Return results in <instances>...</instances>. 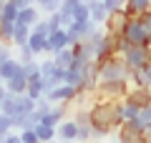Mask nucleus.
<instances>
[{"mask_svg":"<svg viewBox=\"0 0 151 143\" xmlns=\"http://www.w3.org/2000/svg\"><path fill=\"white\" fill-rule=\"evenodd\" d=\"M35 3H38V0H25V5H35Z\"/></svg>","mask_w":151,"mask_h":143,"instance_id":"42","label":"nucleus"},{"mask_svg":"<svg viewBox=\"0 0 151 143\" xmlns=\"http://www.w3.org/2000/svg\"><path fill=\"white\" fill-rule=\"evenodd\" d=\"M96 65H98L101 80H116V78H126L129 80V65H126L124 55H119V53L108 55L106 60H96Z\"/></svg>","mask_w":151,"mask_h":143,"instance_id":"2","label":"nucleus"},{"mask_svg":"<svg viewBox=\"0 0 151 143\" xmlns=\"http://www.w3.org/2000/svg\"><path fill=\"white\" fill-rule=\"evenodd\" d=\"M0 143H5V136H3V133H0Z\"/></svg>","mask_w":151,"mask_h":143,"instance_id":"43","label":"nucleus"},{"mask_svg":"<svg viewBox=\"0 0 151 143\" xmlns=\"http://www.w3.org/2000/svg\"><path fill=\"white\" fill-rule=\"evenodd\" d=\"M53 60H55V65H60V68H68L70 63L76 60V53H73V48H63V50H58V53L53 55Z\"/></svg>","mask_w":151,"mask_h":143,"instance_id":"21","label":"nucleus"},{"mask_svg":"<svg viewBox=\"0 0 151 143\" xmlns=\"http://www.w3.org/2000/svg\"><path fill=\"white\" fill-rule=\"evenodd\" d=\"M119 143H149V138H146V133L131 128L129 123H121L119 126Z\"/></svg>","mask_w":151,"mask_h":143,"instance_id":"10","label":"nucleus"},{"mask_svg":"<svg viewBox=\"0 0 151 143\" xmlns=\"http://www.w3.org/2000/svg\"><path fill=\"white\" fill-rule=\"evenodd\" d=\"M40 15H43V13L38 10V5H23L20 10H18V20L25 23V25H30V28L38 23V18H40Z\"/></svg>","mask_w":151,"mask_h":143,"instance_id":"15","label":"nucleus"},{"mask_svg":"<svg viewBox=\"0 0 151 143\" xmlns=\"http://www.w3.org/2000/svg\"><path fill=\"white\" fill-rule=\"evenodd\" d=\"M91 128H119L124 123V116H121V101H103L98 98L91 108Z\"/></svg>","mask_w":151,"mask_h":143,"instance_id":"1","label":"nucleus"},{"mask_svg":"<svg viewBox=\"0 0 151 143\" xmlns=\"http://www.w3.org/2000/svg\"><path fill=\"white\" fill-rule=\"evenodd\" d=\"M91 141H93V131H91V126H78L76 143H91Z\"/></svg>","mask_w":151,"mask_h":143,"instance_id":"27","label":"nucleus"},{"mask_svg":"<svg viewBox=\"0 0 151 143\" xmlns=\"http://www.w3.org/2000/svg\"><path fill=\"white\" fill-rule=\"evenodd\" d=\"M48 25H50V33L53 30H58V28H63V20H60V13L58 10H53V13H48Z\"/></svg>","mask_w":151,"mask_h":143,"instance_id":"33","label":"nucleus"},{"mask_svg":"<svg viewBox=\"0 0 151 143\" xmlns=\"http://www.w3.org/2000/svg\"><path fill=\"white\" fill-rule=\"evenodd\" d=\"M23 70V63L18 58H8V60H3V63H0V80H8V78H13V75L15 73H20Z\"/></svg>","mask_w":151,"mask_h":143,"instance_id":"14","label":"nucleus"},{"mask_svg":"<svg viewBox=\"0 0 151 143\" xmlns=\"http://www.w3.org/2000/svg\"><path fill=\"white\" fill-rule=\"evenodd\" d=\"M28 38H30V25H25V23L15 20V28H13V45H25Z\"/></svg>","mask_w":151,"mask_h":143,"instance_id":"17","label":"nucleus"},{"mask_svg":"<svg viewBox=\"0 0 151 143\" xmlns=\"http://www.w3.org/2000/svg\"><path fill=\"white\" fill-rule=\"evenodd\" d=\"M45 45H48V35H40V33H33V30H30L28 48L35 53V58H38V55H45Z\"/></svg>","mask_w":151,"mask_h":143,"instance_id":"16","label":"nucleus"},{"mask_svg":"<svg viewBox=\"0 0 151 143\" xmlns=\"http://www.w3.org/2000/svg\"><path fill=\"white\" fill-rule=\"evenodd\" d=\"M146 10H151V0H126L124 3V13L129 18H136Z\"/></svg>","mask_w":151,"mask_h":143,"instance_id":"12","label":"nucleus"},{"mask_svg":"<svg viewBox=\"0 0 151 143\" xmlns=\"http://www.w3.org/2000/svg\"><path fill=\"white\" fill-rule=\"evenodd\" d=\"M149 53H151V45H149Z\"/></svg>","mask_w":151,"mask_h":143,"instance_id":"46","label":"nucleus"},{"mask_svg":"<svg viewBox=\"0 0 151 143\" xmlns=\"http://www.w3.org/2000/svg\"><path fill=\"white\" fill-rule=\"evenodd\" d=\"M20 133V141L23 143H40V138H38V133H35V128H23V131H18Z\"/></svg>","mask_w":151,"mask_h":143,"instance_id":"28","label":"nucleus"},{"mask_svg":"<svg viewBox=\"0 0 151 143\" xmlns=\"http://www.w3.org/2000/svg\"><path fill=\"white\" fill-rule=\"evenodd\" d=\"M10 131H13V118L5 116V113H0V133H3V136H8Z\"/></svg>","mask_w":151,"mask_h":143,"instance_id":"35","label":"nucleus"},{"mask_svg":"<svg viewBox=\"0 0 151 143\" xmlns=\"http://www.w3.org/2000/svg\"><path fill=\"white\" fill-rule=\"evenodd\" d=\"M45 143H55V141H45Z\"/></svg>","mask_w":151,"mask_h":143,"instance_id":"45","label":"nucleus"},{"mask_svg":"<svg viewBox=\"0 0 151 143\" xmlns=\"http://www.w3.org/2000/svg\"><path fill=\"white\" fill-rule=\"evenodd\" d=\"M131 83L126 78H116V80H98V88L93 95L103 98V101H124L129 93Z\"/></svg>","mask_w":151,"mask_h":143,"instance_id":"3","label":"nucleus"},{"mask_svg":"<svg viewBox=\"0 0 151 143\" xmlns=\"http://www.w3.org/2000/svg\"><path fill=\"white\" fill-rule=\"evenodd\" d=\"M3 3H5V0H0V8H3Z\"/></svg>","mask_w":151,"mask_h":143,"instance_id":"44","label":"nucleus"},{"mask_svg":"<svg viewBox=\"0 0 151 143\" xmlns=\"http://www.w3.org/2000/svg\"><path fill=\"white\" fill-rule=\"evenodd\" d=\"M144 75H146V83L151 85V60H149V65L144 68Z\"/></svg>","mask_w":151,"mask_h":143,"instance_id":"40","label":"nucleus"},{"mask_svg":"<svg viewBox=\"0 0 151 143\" xmlns=\"http://www.w3.org/2000/svg\"><path fill=\"white\" fill-rule=\"evenodd\" d=\"M0 113H5V116H10V118L18 113V103H15V95L13 93H8L5 98L0 101Z\"/></svg>","mask_w":151,"mask_h":143,"instance_id":"22","label":"nucleus"},{"mask_svg":"<svg viewBox=\"0 0 151 143\" xmlns=\"http://www.w3.org/2000/svg\"><path fill=\"white\" fill-rule=\"evenodd\" d=\"M58 141L60 143H76V133H78V123L73 121V118H63V121L58 123Z\"/></svg>","mask_w":151,"mask_h":143,"instance_id":"9","label":"nucleus"},{"mask_svg":"<svg viewBox=\"0 0 151 143\" xmlns=\"http://www.w3.org/2000/svg\"><path fill=\"white\" fill-rule=\"evenodd\" d=\"M33 33H40V35H50V25H48V18H38V23L30 28Z\"/></svg>","mask_w":151,"mask_h":143,"instance_id":"32","label":"nucleus"},{"mask_svg":"<svg viewBox=\"0 0 151 143\" xmlns=\"http://www.w3.org/2000/svg\"><path fill=\"white\" fill-rule=\"evenodd\" d=\"M76 3H81V0H60V5H76Z\"/></svg>","mask_w":151,"mask_h":143,"instance_id":"41","label":"nucleus"},{"mask_svg":"<svg viewBox=\"0 0 151 143\" xmlns=\"http://www.w3.org/2000/svg\"><path fill=\"white\" fill-rule=\"evenodd\" d=\"M70 40H68V33H65V28H58V30H53L48 35V45H45V55H55L58 50H63V48H68Z\"/></svg>","mask_w":151,"mask_h":143,"instance_id":"7","label":"nucleus"},{"mask_svg":"<svg viewBox=\"0 0 151 143\" xmlns=\"http://www.w3.org/2000/svg\"><path fill=\"white\" fill-rule=\"evenodd\" d=\"M88 10H91V20L96 23V25H103L108 18V10L106 5H103V0H88Z\"/></svg>","mask_w":151,"mask_h":143,"instance_id":"13","label":"nucleus"},{"mask_svg":"<svg viewBox=\"0 0 151 143\" xmlns=\"http://www.w3.org/2000/svg\"><path fill=\"white\" fill-rule=\"evenodd\" d=\"M129 83H131V85H149L141 68H129Z\"/></svg>","mask_w":151,"mask_h":143,"instance_id":"25","label":"nucleus"},{"mask_svg":"<svg viewBox=\"0 0 151 143\" xmlns=\"http://www.w3.org/2000/svg\"><path fill=\"white\" fill-rule=\"evenodd\" d=\"M33 128H35V133H38V138H40V143L55 141V138H58V131H55L53 126H48V123H43V121H38Z\"/></svg>","mask_w":151,"mask_h":143,"instance_id":"18","label":"nucleus"},{"mask_svg":"<svg viewBox=\"0 0 151 143\" xmlns=\"http://www.w3.org/2000/svg\"><path fill=\"white\" fill-rule=\"evenodd\" d=\"M5 85H8V93L20 95V93H25V90H28V75L20 70V73H15L13 78H8V80H5Z\"/></svg>","mask_w":151,"mask_h":143,"instance_id":"11","label":"nucleus"},{"mask_svg":"<svg viewBox=\"0 0 151 143\" xmlns=\"http://www.w3.org/2000/svg\"><path fill=\"white\" fill-rule=\"evenodd\" d=\"M35 5H38V10L43 13V15H48V13H53V10L60 8V0H38Z\"/></svg>","mask_w":151,"mask_h":143,"instance_id":"26","label":"nucleus"},{"mask_svg":"<svg viewBox=\"0 0 151 143\" xmlns=\"http://www.w3.org/2000/svg\"><path fill=\"white\" fill-rule=\"evenodd\" d=\"M70 15H73V20L78 23V20H88L91 18V10H88V3H76L73 8H70Z\"/></svg>","mask_w":151,"mask_h":143,"instance_id":"23","label":"nucleus"},{"mask_svg":"<svg viewBox=\"0 0 151 143\" xmlns=\"http://www.w3.org/2000/svg\"><path fill=\"white\" fill-rule=\"evenodd\" d=\"M121 55H124V60H126L129 68H141V70H144L146 65H149V60H151L149 45H129Z\"/></svg>","mask_w":151,"mask_h":143,"instance_id":"5","label":"nucleus"},{"mask_svg":"<svg viewBox=\"0 0 151 143\" xmlns=\"http://www.w3.org/2000/svg\"><path fill=\"white\" fill-rule=\"evenodd\" d=\"M136 18H139L141 28H144V30H146V35H149V40H151V10L141 13V15H136Z\"/></svg>","mask_w":151,"mask_h":143,"instance_id":"34","label":"nucleus"},{"mask_svg":"<svg viewBox=\"0 0 151 143\" xmlns=\"http://www.w3.org/2000/svg\"><path fill=\"white\" fill-rule=\"evenodd\" d=\"M149 143H151V141H149Z\"/></svg>","mask_w":151,"mask_h":143,"instance_id":"49","label":"nucleus"},{"mask_svg":"<svg viewBox=\"0 0 151 143\" xmlns=\"http://www.w3.org/2000/svg\"><path fill=\"white\" fill-rule=\"evenodd\" d=\"M139 111L141 108L139 106H134L131 101H121V116H124V121H134V118H139Z\"/></svg>","mask_w":151,"mask_h":143,"instance_id":"24","label":"nucleus"},{"mask_svg":"<svg viewBox=\"0 0 151 143\" xmlns=\"http://www.w3.org/2000/svg\"><path fill=\"white\" fill-rule=\"evenodd\" d=\"M5 95H8V85H5V80H0V101H3Z\"/></svg>","mask_w":151,"mask_h":143,"instance_id":"39","label":"nucleus"},{"mask_svg":"<svg viewBox=\"0 0 151 143\" xmlns=\"http://www.w3.org/2000/svg\"><path fill=\"white\" fill-rule=\"evenodd\" d=\"M15 58L20 60V63H28V60L35 58V53H33L30 48H28V43H25V45H18V55H15Z\"/></svg>","mask_w":151,"mask_h":143,"instance_id":"31","label":"nucleus"},{"mask_svg":"<svg viewBox=\"0 0 151 143\" xmlns=\"http://www.w3.org/2000/svg\"><path fill=\"white\" fill-rule=\"evenodd\" d=\"M15 103H18V113H33L35 111V98H30L28 93H20V95H15ZM15 113V116H18Z\"/></svg>","mask_w":151,"mask_h":143,"instance_id":"19","label":"nucleus"},{"mask_svg":"<svg viewBox=\"0 0 151 143\" xmlns=\"http://www.w3.org/2000/svg\"><path fill=\"white\" fill-rule=\"evenodd\" d=\"M28 95H30V98H40V95L45 93V88H43V78H40V75H33V78H28V90H25Z\"/></svg>","mask_w":151,"mask_h":143,"instance_id":"20","label":"nucleus"},{"mask_svg":"<svg viewBox=\"0 0 151 143\" xmlns=\"http://www.w3.org/2000/svg\"><path fill=\"white\" fill-rule=\"evenodd\" d=\"M83 3H88V0H83Z\"/></svg>","mask_w":151,"mask_h":143,"instance_id":"47","label":"nucleus"},{"mask_svg":"<svg viewBox=\"0 0 151 143\" xmlns=\"http://www.w3.org/2000/svg\"><path fill=\"white\" fill-rule=\"evenodd\" d=\"M126 101H131L139 108L149 106L151 103V85H131L129 93H126Z\"/></svg>","mask_w":151,"mask_h":143,"instance_id":"8","label":"nucleus"},{"mask_svg":"<svg viewBox=\"0 0 151 143\" xmlns=\"http://www.w3.org/2000/svg\"><path fill=\"white\" fill-rule=\"evenodd\" d=\"M139 118H141L144 123H151V103H149V106H144V108L139 111Z\"/></svg>","mask_w":151,"mask_h":143,"instance_id":"38","label":"nucleus"},{"mask_svg":"<svg viewBox=\"0 0 151 143\" xmlns=\"http://www.w3.org/2000/svg\"><path fill=\"white\" fill-rule=\"evenodd\" d=\"M20 143H23V141H20Z\"/></svg>","mask_w":151,"mask_h":143,"instance_id":"48","label":"nucleus"},{"mask_svg":"<svg viewBox=\"0 0 151 143\" xmlns=\"http://www.w3.org/2000/svg\"><path fill=\"white\" fill-rule=\"evenodd\" d=\"M23 73H25L28 78H33V75H40V63H38L35 58L28 60V63H23Z\"/></svg>","mask_w":151,"mask_h":143,"instance_id":"30","label":"nucleus"},{"mask_svg":"<svg viewBox=\"0 0 151 143\" xmlns=\"http://www.w3.org/2000/svg\"><path fill=\"white\" fill-rule=\"evenodd\" d=\"M73 121L78 123V126H91V111L88 108H78L73 116Z\"/></svg>","mask_w":151,"mask_h":143,"instance_id":"29","label":"nucleus"},{"mask_svg":"<svg viewBox=\"0 0 151 143\" xmlns=\"http://www.w3.org/2000/svg\"><path fill=\"white\" fill-rule=\"evenodd\" d=\"M124 3H126V0H103V5H106L108 15H111V13H119V10H124Z\"/></svg>","mask_w":151,"mask_h":143,"instance_id":"36","label":"nucleus"},{"mask_svg":"<svg viewBox=\"0 0 151 143\" xmlns=\"http://www.w3.org/2000/svg\"><path fill=\"white\" fill-rule=\"evenodd\" d=\"M45 98H48L50 103H70V101H76L78 98V88L76 85H70V83H58V85H53L50 90H45Z\"/></svg>","mask_w":151,"mask_h":143,"instance_id":"6","label":"nucleus"},{"mask_svg":"<svg viewBox=\"0 0 151 143\" xmlns=\"http://www.w3.org/2000/svg\"><path fill=\"white\" fill-rule=\"evenodd\" d=\"M121 38H124L126 43H131V45H151L149 35H146V30L141 28L139 18H129L124 25V30H121Z\"/></svg>","mask_w":151,"mask_h":143,"instance_id":"4","label":"nucleus"},{"mask_svg":"<svg viewBox=\"0 0 151 143\" xmlns=\"http://www.w3.org/2000/svg\"><path fill=\"white\" fill-rule=\"evenodd\" d=\"M10 58V43H3L0 40V63Z\"/></svg>","mask_w":151,"mask_h":143,"instance_id":"37","label":"nucleus"}]
</instances>
